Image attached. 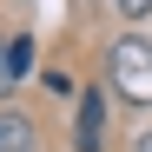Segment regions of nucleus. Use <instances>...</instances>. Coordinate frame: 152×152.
<instances>
[{
  "label": "nucleus",
  "instance_id": "obj_3",
  "mask_svg": "<svg viewBox=\"0 0 152 152\" xmlns=\"http://www.w3.org/2000/svg\"><path fill=\"white\" fill-rule=\"evenodd\" d=\"M99 126H106V99L86 93L80 99V152H99Z\"/></svg>",
  "mask_w": 152,
  "mask_h": 152
},
{
  "label": "nucleus",
  "instance_id": "obj_1",
  "mask_svg": "<svg viewBox=\"0 0 152 152\" xmlns=\"http://www.w3.org/2000/svg\"><path fill=\"white\" fill-rule=\"evenodd\" d=\"M106 80L126 106H152V40H119L106 53Z\"/></svg>",
  "mask_w": 152,
  "mask_h": 152
},
{
  "label": "nucleus",
  "instance_id": "obj_2",
  "mask_svg": "<svg viewBox=\"0 0 152 152\" xmlns=\"http://www.w3.org/2000/svg\"><path fill=\"white\" fill-rule=\"evenodd\" d=\"M27 60H33V40H27V33L0 40V93H13V80L27 73Z\"/></svg>",
  "mask_w": 152,
  "mask_h": 152
},
{
  "label": "nucleus",
  "instance_id": "obj_5",
  "mask_svg": "<svg viewBox=\"0 0 152 152\" xmlns=\"http://www.w3.org/2000/svg\"><path fill=\"white\" fill-rule=\"evenodd\" d=\"M119 13H132V20H139V13H152V0H119Z\"/></svg>",
  "mask_w": 152,
  "mask_h": 152
},
{
  "label": "nucleus",
  "instance_id": "obj_6",
  "mask_svg": "<svg viewBox=\"0 0 152 152\" xmlns=\"http://www.w3.org/2000/svg\"><path fill=\"white\" fill-rule=\"evenodd\" d=\"M139 152H152V132H145V139H139Z\"/></svg>",
  "mask_w": 152,
  "mask_h": 152
},
{
  "label": "nucleus",
  "instance_id": "obj_4",
  "mask_svg": "<svg viewBox=\"0 0 152 152\" xmlns=\"http://www.w3.org/2000/svg\"><path fill=\"white\" fill-rule=\"evenodd\" d=\"M0 152H33V119L27 113H0Z\"/></svg>",
  "mask_w": 152,
  "mask_h": 152
}]
</instances>
